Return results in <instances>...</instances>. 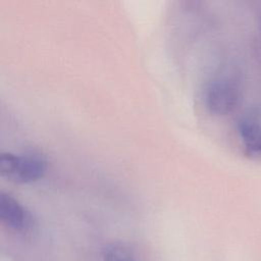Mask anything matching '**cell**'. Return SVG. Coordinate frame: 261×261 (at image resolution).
<instances>
[{
    "label": "cell",
    "mask_w": 261,
    "mask_h": 261,
    "mask_svg": "<svg viewBox=\"0 0 261 261\" xmlns=\"http://www.w3.org/2000/svg\"><path fill=\"white\" fill-rule=\"evenodd\" d=\"M45 170L46 160L39 154L3 152L0 155V174L10 181L31 182L40 178Z\"/></svg>",
    "instance_id": "obj_1"
},
{
    "label": "cell",
    "mask_w": 261,
    "mask_h": 261,
    "mask_svg": "<svg viewBox=\"0 0 261 261\" xmlns=\"http://www.w3.org/2000/svg\"><path fill=\"white\" fill-rule=\"evenodd\" d=\"M205 102L211 113L226 115L233 111L239 103L238 88L228 81H214L206 89Z\"/></svg>",
    "instance_id": "obj_2"
},
{
    "label": "cell",
    "mask_w": 261,
    "mask_h": 261,
    "mask_svg": "<svg viewBox=\"0 0 261 261\" xmlns=\"http://www.w3.org/2000/svg\"><path fill=\"white\" fill-rule=\"evenodd\" d=\"M238 132L245 155L253 160L261 159V122L256 111L248 110L239 118Z\"/></svg>",
    "instance_id": "obj_3"
},
{
    "label": "cell",
    "mask_w": 261,
    "mask_h": 261,
    "mask_svg": "<svg viewBox=\"0 0 261 261\" xmlns=\"http://www.w3.org/2000/svg\"><path fill=\"white\" fill-rule=\"evenodd\" d=\"M0 220L17 232L29 231L33 225L30 212L14 197L4 192L0 194Z\"/></svg>",
    "instance_id": "obj_4"
},
{
    "label": "cell",
    "mask_w": 261,
    "mask_h": 261,
    "mask_svg": "<svg viewBox=\"0 0 261 261\" xmlns=\"http://www.w3.org/2000/svg\"><path fill=\"white\" fill-rule=\"evenodd\" d=\"M102 261H141L138 253L127 244L113 242L107 244L101 251Z\"/></svg>",
    "instance_id": "obj_5"
}]
</instances>
